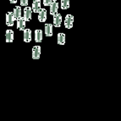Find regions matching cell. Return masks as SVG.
Masks as SVG:
<instances>
[{"instance_id":"1","label":"cell","mask_w":121,"mask_h":121,"mask_svg":"<svg viewBox=\"0 0 121 121\" xmlns=\"http://www.w3.org/2000/svg\"><path fill=\"white\" fill-rule=\"evenodd\" d=\"M73 22H74V17L71 14H67L65 20V26L67 29H71L73 27Z\"/></svg>"},{"instance_id":"2","label":"cell","mask_w":121,"mask_h":121,"mask_svg":"<svg viewBox=\"0 0 121 121\" xmlns=\"http://www.w3.org/2000/svg\"><path fill=\"white\" fill-rule=\"evenodd\" d=\"M58 9H59V4L56 0H52L50 4V14L52 15H55L58 13Z\"/></svg>"},{"instance_id":"3","label":"cell","mask_w":121,"mask_h":121,"mask_svg":"<svg viewBox=\"0 0 121 121\" xmlns=\"http://www.w3.org/2000/svg\"><path fill=\"white\" fill-rule=\"evenodd\" d=\"M14 20H15V18H14V13H11V12L7 13V15H6V25L7 26H13Z\"/></svg>"},{"instance_id":"4","label":"cell","mask_w":121,"mask_h":121,"mask_svg":"<svg viewBox=\"0 0 121 121\" xmlns=\"http://www.w3.org/2000/svg\"><path fill=\"white\" fill-rule=\"evenodd\" d=\"M41 55V47L35 46L32 48V59H39Z\"/></svg>"},{"instance_id":"5","label":"cell","mask_w":121,"mask_h":121,"mask_svg":"<svg viewBox=\"0 0 121 121\" xmlns=\"http://www.w3.org/2000/svg\"><path fill=\"white\" fill-rule=\"evenodd\" d=\"M33 10L30 7H26L24 9V18L26 21H30L31 19V14H32Z\"/></svg>"},{"instance_id":"6","label":"cell","mask_w":121,"mask_h":121,"mask_svg":"<svg viewBox=\"0 0 121 121\" xmlns=\"http://www.w3.org/2000/svg\"><path fill=\"white\" fill-rule=\"evenodd\" d=\"M38 20L40 22H45L47 20V10L45 9H41L38 12Z\"/></svg>"},{"instance_id":"7","label":"cell","mask_w":121,"mask_h":121,"mask_svg":"<svg viewBox=\"0 0 121 121\" xmlns=\"http://www.w3.org/2000/svg\"><path fill=\"white\" fill-rule=\"evenodd\" d=\"M62 22V15L60 14H56L53 15V25L56 27H60Z\"/></svg>"},{"instance_id":"8","label":"cell","mask_w":121,"mask_h":121,"mask_svg":"<svg viewBox=\"0 0 121 121\" xmlns=\"http://www.w3.org/2000/svg\"><path fill=\"white\" fill-rule=\"evenodd\" d=\"M26 21L24 17H21L18 20H17V28L20 30H25V28H26Z\"/></svg>"},{"instance_id":"9","label":"cell","mask_w":121,"mask_h":121,"mask_svg":"<svg viewBox=\"0 0 121 121\" xmlns=\"http://www.w3.org/2000/svg\"><path fill=\"white\" fill-rule=\"evenodd\" d=\"M24 41L25 43H30V41H31V30L30 29H25Z\"/></svg>"},{"instance_id":"10","label":"cell","mask_w":121,"mask_h":121,"mask_svg":"<svg viewBox=\"0 0 121 121\" xmlns=\"http://www.w3.org/2000/svg\"><path fill=\"white\" fill-rule=\"evenodd\" d=\"M32 10L34 13H38L41 10V1L35 0L32 4Z\"/></svg>"},{"instance_id":"11","label":"cell","mask_w":121,"mask_h":121,"mask_svg":"<svg viewBox=\"0 0 121 121\" xmlns=\"http://www.w3.org/2000/svg\"><path fill=\"white\" fill-rule=\"evenodd\" d=\"M43 40V30H35V41L36 43H41Z\"/></svg>"},{"instance_id":"12","label":"cell","mask_w":121,"mask_h":121,"mask_svg":"<svg viewBox=\"0 0 121 121\" xmlns=\"http://www.w3.org/2000/svg\"><path fill=\"white\" fill-rule=\"evenodd\" d=\"M45 35H46L47 36H52V24L45 25Z\"/></svg>"},{"instance_id":"13","label":"cell","mask_w":121,"mask_h":121,"mask_svg":"<svg viewBox=\"0 0 121 121\" xmlns=\"http://www.w3.org/2000/svg\"><path fill=\"white\" fill-rule=\"evenodd\" d=\"M14 41V31L12 30H8L6 31V42L12 43Z\"/></svg>"},{"instance_id":"14","label":"cell","mask_w":121,"mask_h":121,"mask_svg":"<svg viewBox=\"0 0 121 121\" xmlns=\"http://www.w3.org/2000/svg\"><path fill=\"white\" fill-rule=\"evenodd\" d=\"M13 13H14V18H15L16 20H18L20 18H21V8H20V7H19V6L15 7Z\"/></svg>"},{"instance_id":"15","label":"cell","mask_w":121,"mask_h":121,"mask_svg":"<svg viewBox=\"0 0 121 121\" xmlns=\"http://www.w3.org/2000/svg\"><path fill=\"white\" fill-rule=\"evenodd\" d=\"M58 43L59 45H64L65 43V35L64 33L58 34Z\"/></svg>"},{"instance_id":"16","label":"cell","mask_w":121,"mask_h":121,"mask_svg":"<svg viewBox=\"0 0 121 121\" xmlns=\"http://www.w3.org/2000/svg\"><path fill=\"white\" fill-rule=\"evenodd\" d=\"M69 7V0H61V8L63 9H67Z\"/></svg>"},{"instance_id":"17","label":"cell","mask_w":121,"mask_h":121,"mask_svg":"<svg viewBox=\"0 0 121 121\" xmlns=\"http://www.w3.org/2000/svg\"><path fill=\"white\" fill-rule=\"evenodd\" d=\"M52 1V0H43V4H44L45 6H50Z\"/></svg>"},{"instance_id":"18","label":"cell","mask_w":121,"mask_h":121,"mask_svg":"<svg viewBox=\"0 0 121 121\" xmlns=\"http://www.w3.org/2000/svg\"><path fill=\"white\" fill-rule=\"evenodd\" d=\"M28 0H20V5L21 6H27Z\"/></svg>"},{"instance_id":"19","label":"cell","mask_w":121,"mask_h":121,"mask_svg":"<svg viewBox=\"0 0 121 121\" xmlns=\"http://www.w3.org/2000/svg\"><path fill=\"white\" fill-rule=\"evenodd\" d=\"M9 2L11 3V4H15V3L17 2V0H9Z\"/></svg>"}]
</instances>
